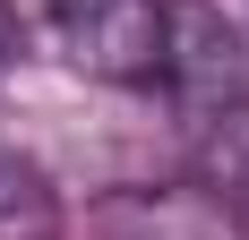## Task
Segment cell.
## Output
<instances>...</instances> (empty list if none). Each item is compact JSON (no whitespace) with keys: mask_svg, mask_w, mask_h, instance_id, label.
Segmentation results:
<instances>
[{"mask_svg":"<svg viewBox=\"0 0 249 240\" xmlns=\"http://www.w3.org/2000/svg\"><path fill=\"white\" fill-rule=\"evenodd\" d=\"M163 77L189 86L198 103H241L249 95V43H241V26L215 17L206 0L163 9Z\"/></svg>","mask_w":249,"mask_h":240,"instance_id":"cell-2","label":"cell"},{"mask_svg":"<svg viewBox=\"0 0 249 240\" xmlns=\"http://www.w3.org/2000/svg\"><path fill=\"white\" fill-rule=\"evenodd\" d=\"M60 43L103 86H155L163 77V0H52Z\"/></svg>","mask_w":249,"mask_h":240,"instance_id":"cell-1","label":"cell"},{"mask_svg":"<svg viewBox=\"0 0 249 240\" xmlns=\"http://www.w3.org/2000/svg\"><path fill=\"white\" fill-rule=\"evenodd\" d=\"M0 60H9V26H0Z\"/></svg>","mask_w":249,"mask_h":240,"instance_id":"cell-4","label":"cell"},{"mask_svg":"<svg viewBox=\"0 0 249 240\" xmlns=\"http://www.w3.org/2000/svg\"><path fill=\"white\" fill-rule=\"evenodd\" d=\"M52 232H60V206H52L43 171L0 146V240H52Z\"/></svg>","mask_w":249,"mask_h":240,"instance_id":"cell-3","label":"cell"}]
</instances>
